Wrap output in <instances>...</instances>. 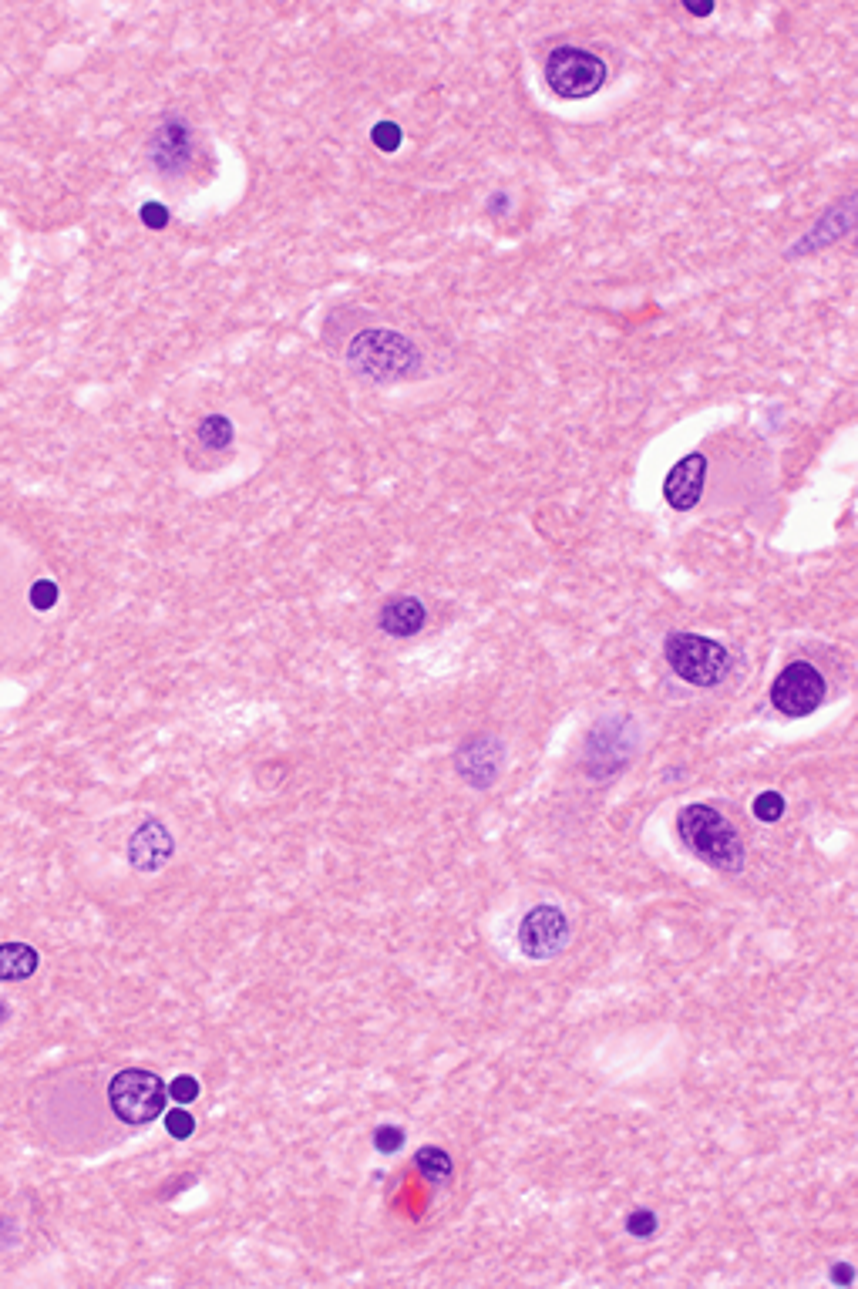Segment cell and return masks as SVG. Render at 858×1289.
<instances>
[{
	"label": "cell",
	"instance_id": "cell-1",
	"mask_svg": "<svg viewBox=\"0 0 858 1289\" xmlns=\"http://www.w3.org/2000/svg\"><path fill=\"white\" fill-rule=\"evenodd\" d=\"M677 835L700 862H707L717 872H741L744 869V839L734 822L710 805H687L677 815Z\"/></svg>",
	"mask_w": 858,
	"mask_h": 1289
},
{
	"label": "cell",
	"instance_id": "cell-2",
	"mask_svg": "<svg viewBox=\"0 0 858 1289\" xmlns=\"http://www.w3.org/2000/svg\"><path fill=\"white\" fill-rule=\"evenodd\" d=\"M663 657L680 680L694 687H717L731 674L734 660L724 643L697 637V633H667L663 640Z\"/></svg>",
	"mask_w": 858,
	"mask_h": 1289
},
{
	"label": "cell",
	"instance_id": "cell-3",
	"mask_svg": "<svg viewBox=\"0 0 858 1289\" xmlns=\"http://www.w3.org/2000/svg\"><path fill=\"white\" fill-rule=\"evenodd\" d=\"M347 361L364 377H371V381H401V377L418 371L421 354L401 334H391V330H364L350 344Z\"/></svg>",
	"mask_w": 858,
	"mask_h": 1289
},
{
	"label": "cell",
	"instance_id": "cell-4",
	"mask_svg": "<svg viewBox=\"0 0 858 1289\" xmlns=\"http://www.w3.org/2000/svg\"><path fill=\"white\" fill-rule=\"evenodd\" d=\"M165 1091L162 1077L142 1067H128V1071L115 1074L108 1084V1104H112L115 1118L125 1125H149L165 1111Z\"/></svg>",
	"mask_w": 858,
	"mask_h": 1289
},
{
	"label": "cell",
	"instance_id": "cell-5",
	"mask_svg": "<svg viewBox=\"0 0 858 1289\" xmlns=\"http://www.w3.org/2000/svg\"><path fill=\"white\" fill-rule=\"evenodd\" d=\"M546 81L566 101L589 98L606 85V61L586 48H556L546 58Z\"/></svg>",
	"mask_w": 858,
	"mask_h": 1289
},
{
	"label": "cell",
	"instance_id": "cell-6",
	"mask_svg": "<svg viewBox=\"0 0 858 1289\" xmlns=\"http://www.w3.org/2000/svg\"><path fill=\"white\" fill-rule=\"evenodd\" d=\"M825 694H828L825 677H821L818 667H811L808 660H795V664H788L771 684V704H774V711H781L784 717L815 714L821 701H825Z\"/></svg>",
	"mask_w": 858,
	"mask_h": 1289
},
{
	"label": "cell",
	"instance_id": "cell-7",
	"mask_svg": "<svg viewBox=\"0 0 858 1289\" xmlns=\"http://www.w3.org/2000/svg\"><path fill=\"white\" fill-rule=\"evenodd\" d=\"M569 946V916L559 906H532L519 923V950L529 960H552Z\"/></svg>",
	"mask_w": 858,
	"mask_h": 1289
},
{
	"label": "cell",
	"instance_id": "cell-8",
	"mask_svg": "<svg viewBox=\"0 0 858 1289\" xmlns=\"http://www.w3.org/2000/svg\"><path fill=\"white\" fill-rule=\"evenodd\" d=\"M149 159L165 176H179L192 159V132L182 118L169 115L149 138Z\"/></svg>",
	"mask_w": 858,
	"mask_h": 1289
},
{
	"label": "cell",
	"instance_id": "cell-9",
	"mask_svg": "<svg viewBox=\"0 0 858 1289\" xmlns=\"http://www.w3.org/2000/svg\"><path fill=\"white\" fill-rule=\"evenodd\" d=\"M704 475H707V458L700 451H690L663 478V499L677 512L694 509L700 502V492H704Z\"/></svg>",
	"mask_w": 858,
	"mask_h": 1289
},
{
	"label": "cell",
	"instance_id": "cell-10",
	"mask_svg": "<svg viewBox=\"0 0 858 1289\" xmlns=\"http://www.w3.org/2000/svg\"><path fill=\"white\" fill-rule=\"evenodd\" d=\"M458 771L468 778V785L475 788H488L495 785L498 771H502V744L495 738H472L465 748L458 751Z\"/></svg>",
	"mask_w": 858,
	"mask_h": 1289
},
{
	"label": "cell",
	"instance_id": "cell-11",
	"mask_svg": "<svg viewBox=\"0 0 858 1289\" xmlns=\"http://www.w3.org/2000/svg\"><path fill=\"white\" fill-rule=\"evenodd\" d=\"M172 849L175 845H172L169 828H165L162 822H155V818H149V822H142V828L132 835V842H128V859H132L135 869L155 872L172 859Z\"/></svg>",
	"mask_w": 858,
	"mask_h": 1289
},
{
	"label": "cell",
	"instance_id": "cell-12",
	"mask_svg": "<svg viewBox=\"0 0 858 1289\" xmlns=\"http://www.w3.org/2000/svg\"><path fill=\"white\" fill-rule=\"evenodd\" d=\"M424 606L418 596H394L391 603H384L381 616H377V626L387 633V637H414V633L424 630Z\"/></svg>",
	"mask_w": 858,
	"mask_h": 1289
},
{
	"label": "cell",
	"instance_id": "cell-13",
	"mask_svg": "<svg viewBox=\"0 0 858 1289\" xmlns=\"http://www.w3.org/2000/svg\"><path fill=\"white\" fill-rule=\"evenodd\" d=\"M38 970V953L27 943H0V980H27Z\"/></svg>",
	"mask_w": 858,
	"mask_h": 1289
},
{
	"label": "cell",
	"instance_id": "cell-14",
	"mask_svg": "<svg viewBox=\"0 0 858 1289\" xmlns=\"http://www.w3.org/2000/svg\"><path fill=\"white\" fill-rule=\"evenodd\" d=\"M414 1168H418V1175L431 1185H448L451 1175H455V1162H451V1155L445 1152V1148H435V1145H424L421 1152L414 1155Z\"/></svg>",
	"mask_w": 858,
	"mask_h": 1289
},
{
	"label": "cell",
	"instance_id": "cell-15",
	"mask_svg": "<svg viewBox=\"0 0 858 1289\" xmlns=\"http://www.w3.org/2000/svg\"><path fill=\"white\" fill-rule=\"evenodd\" d=\"M199 438L206 448H226L233 441V425L226 418H206L199 425Z\"/></svg>",
	"mask_w": 858,
	"mask_h": 1289
},
{
	"label": "cell",
	"instance_id": "cell-16",
	"mask_svg": "<svg viewBox=\"0 0 858 1289\" xmlns=\"http://www.w3.org/2000/svg\"><path fill=\"white\" fill-rule=\"evenodd\" d=\"M784 815V798L778 795V791H761L758 798H754V818L758 822H778V818Z\"/></svg>",
	"mask_w": 858,
	"mask_h": 1289
},
{
	"label": "cell",
	"instance_id": "cell-17",
	"mask_svg": "<svg viewBox=\"0 0 858 1289\" xmlns=\"http://www.w3.org/2000/svg\"><path fill=\"white\" fill-rule=\"evenodd\" d=\"M657 1212H650V1209H633L630 1215H626V1232H630L633 1239H650L653 1232H657Z\"/></svg>",
	"mask_w": 858,
	"mask_h": 1289
},
{
	"label": "cell",
	"instance_id": "cell-18",
	"mask_svg": "<svg viewBox=\"0 0 858 1289\" xmlns=\"http://www.w3.org/2000/svg\"><path fill=\"white\" fill-rule=\"evenodd\" d=\"M374 1148H377V1152H384V1155L401 1152V1148H404V1128H398V1125L374 1128Z\"/></svg>",
	"mask_w": 858,
	"mask_h": 1289
},
{
	"label": "cell",
	"instance_id": "cell-19",
	"mask_svg": "<svg viewBox=\"0 0 858 1289\" xmlns=\"http://www.w3.org/2000/svg\"><path fill=\"white\" fill-rule=\"evenodd\" d=\"M165 1091H169V1098L175 1104H192V1101L199 1098V1081H196V1077H189V1074H179Z\"/></svg>",
	"mask_w": 858,
	"mask_h": 1289
},
{
	"label": "cell",
	"instance_id": "cell-20",
	"mask_svg": "<svg viewBox=\"0 0 858 1289\" xmlns=\"http://www.w3.org/2000/svg\"><path fill=\"white\" fill-rule=\"evenodd\" d=\"M165 1128L172 1131V1138H189L196 1131V1121H192L189 1108H172L165 1114Z\"/></svg>",
	"mask_w": 858,
	"mask_h": 1289
},
{
	"label": "cell",
	"instance_id": "cell-21",
	"mask_svg": "<svg viewBox=\"0 0 858 1289\" xmlns=\"http://www.w3.org/2000/svg\"><path fill=\"white\" fill-rule=\"evenodd\" d=\"M401 132H398V125H391V122H384V125H377L374 128V142L377 145H384L387 152H394L401 145V138H398Z\"/></svg>",
	"mask_w": 858,
	"mask_h": 1289
},
{
	"label": "cell",
	"instance_id": "cell-22",
	"mask_svg": "<svg viewBox=\"0 0 858 1289\" xmlns=\"http://www.w3.org/2000/svg\"><path fill=\"white\" fill-rule=\"evenodd\" d=\"M142 216H145V226H165V223H169V209L159 206V202H145Z\"/></svg>",
	"mask_w": 858,
	"mask_h": 1289
},
{
	"label": "cell",
	"instance_id": "cell-23",
	"mask_svg": "<svg viewBox=\"0 0 858 1289\" xmlns=\"http://www.w3.org/2000/svg\"><path fill=\"white\" fill-rule=\"evenodd\" d=\"M58 600V589H54L51 583H38L34 586V606H41V610H48V606Z\"/></svg>",
	"mask_w": 858,
	"mask_h": 1289
},
{
	"label": "cell",
	"instance_id": "cell-24",
	"mask_svg": "<svg viewBox=\"0 0 858 1289\" xmlns=\"http://www.w3.org/2000/svg\"><path fill=\"white\" fill-rule=\"evenodd\" d=\"M832 1279H835V1283H852V1266L842 1263L838 1269H832Z\"/></svg>",
	"mask_w": 858,
	"mask_h": 1289
},
{
	"label": "cell",
	"instance_id": "cell-25",
	"mask_svg": "<svg viewBox=\"0 0 858 1289\" xmlns=\"http://www.w3.org/2000/svg\"><path fill=\"white\" fill-rule=\"evenodd\" d=\"M4 1020H7V1007L0 1003V1024H4Z\"/></svg>",
	"mask_w": 858,
	"mask_h": 1289
}]
</instances>
